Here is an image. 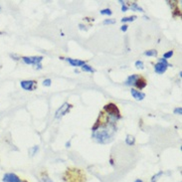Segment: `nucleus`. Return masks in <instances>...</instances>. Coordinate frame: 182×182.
Wrapping results in <instances>:
<instances>
[{
	"label": "nucleus",
	"mask_w": 182,
	"mask_h": 182,
	"mask_svg": "<svg viewBox=\"0 0 182 182\" xmlns=\"http://www.w3.org/2000/svg\"><path fill=\"white\" fill-rule=\"evenodd\" d=\"M103 110L106 111L107 114H109V117H114V118H117V120L121 117L120 110H118V107L116 103H107V105L103 107Z\"/></svg>",
	"instance_id": "nucleus-1"
},
{
	"label": "nucleus",
	"mask_w": 182,
	"mask_h": 182,
	"mask_svg": "<svg viewBox=\"0 0 182 182\" xmlns=\"http://www.w3.org/2000/svg\"><path fill=\"white\" fill-rule=\"evenodd\" d=\"M20 85L25 91H33L37 87V82L33 80H24L20 82Z\"/></svg>",
	"instance_id": "nucleus-2"
},
{
	"label": "nucleus",
	"mask_w": 182,
	"mask_h": 182,
	"mask_svg": "<svg viewBox=\"0 0 182 182\" xmlns=\"http://www.w3.org/2000/svg\"><path fill=\"white\" fill-rule=\"evenodd\" d=\"M71 107H72V105H70V103H65L62 107H60V109L56 111L55 117L56 118H60L63 116H65V114L70 110V109H71Z\"/></svg>",
	"instance_id": "nucleus-3"
},
{
	"label": "nucleus",
	"mask_w": 182,
	"mask_h": 182,
	"mask_svg": "<svg viewBox=\"0 0 182 182\" xmlns=\"http://www.w3.org/2000/svg\"><path fill=\"white\" fill-rule=\"evenodd\" d=\"M3 182H22L21 178L15 173H5L2 178Z\"/></svg>",
	"instance_id": "nucleus-4"
},
{
	"label": "nucleus",
	"mask_w": 182,
	"mask_h": 182,
	"mask_svg": "<svg viewBox=\"0 0 182 182\" xmlns=\"http://www.w3.org/2000/svg\"><path fill=\"white\" fill-rule=\"evenodd\" d=\"M146 85H147V81L144 79L143 77L138 76V78H137V80L135 84V86L138 89V90H142V89H144L146 87Z\"/></svg>",
	"instance_id": "nucleus-5"
},
{
	"label": "nucleus",
	"mask_w": 182,
	"mask_h": 182,
	"mask_svg": "<svg viewBox=\"0 0 182 182\" xmlns=\"http://www.w3.org/2000/svg\"><path fill=\"white\" fill-rule=\"evenodd\" d=\"M131 96L136 100V101H142V100L145 98V94H144V93L137 91L135 89H131Z\"/></svg>",
	"instance_id": "nucleus-6"
},
{
	"label": "nucleus",
	"mask_w": 182,
	"mask_h": 182,
	"mask_svg": "<svg viewBox=\"0 0 182 182\" xmlns=\"http://www.w3.org/2000/svg\"><path fill=\"white\" fill-rule=\"evenodd\" d=\"M66 61L68 62L70 65H72L73 67H82L86 64V61L77 60V59H72V58H67Z\"/></svg>",
	"instance_id": "nucleus-7"
},
{
	"label": "nucleus",
	"mask_w": 182,
	"mask_h": 182,
	"mask_svg": "<svg viewBox=\"0 0 182 182\" xmlns=\"http://www.w3.org/2000/svg\"><path fill=\"white\" fill-rule=\"evenodd\" d=\"M167 68H168L167 66L163 65V64H161V63L158 62L157 64H155V66H154V72L156 74H159V75H161V74L166 72Z\"/></svg>",
	"instance_id": "nucleus-8"
},
{
	"label": "nucleus",
	"mask_w": 182,
	"mask_h": 182,
	"mask_svg": "<svg viewBox=\"0 0 182 182\" xmlns=\"http://www.w3.org/2000/svg\"><path fill=\"white\" fill-rule=\"evenodd\" d=\"M137 78H138V75H136V74L129 76L128 78V80L125 81L124 85H125V86H135V82L137 80Z\"/></svg>",
	"instance_id": "nucleus-9"
},
{
	"label": "nucleus",
	"mask_w": 182,
	"mask_h": 182,
	"mask_svg": "<svg viewBox=\"0 0 182 182\" xmlns=\"http://www.w3.org/2000/svg\"><path fill=\"white\" fill-rule=\"evenodd\" d=\"M81 69H82V71H84V72H88V73H94V72H95V69H94V68H92V66L87 65V64H85L84 66H82V67H81Z\"/></svg>",
	"instance_id": "nucleus-10"
},
{
	"label": "nucleus",
	"mask_w": 182,
	"mask_h": 182,
	"mask_svg": "<svg viewBox=\"0 0 182 182\" xmlns=\"http://www.w3.org/2000/svg\"><path fill=\"white\" fill-rule=\"evenodd\" d=\"M131 9L132 11H138V12H143V9L139 5H137L136 2H132L131 4Z\"/></svg>",
	"instance_id": "nucleus-11"
},
{
	"label": "nucleus",
	"mask_w": 182,
	"mask_h": 182,
	"mask_svg": "<svg viewBox=\"0 0 182 182\" xmlns=\"http://www.w3.org/2000/svg\"><path fill=\"white\" fill-rule=\"evenodd\" d=\"M125 142H127V144H128V145H133V144H135V136H132L131 135H127V138H125Z\"/></svg>",
	"instance_id": "nucleus-12"
},
{
	"label": "nucleus",
	"mask_w": 182,
	"mask_h": 182,
	"mask_svg": "<svg viewBox=\"0 0 182 182\" xmlns=\"http://www.w3.org/2000/svg\"><path fill=\"white\" fill-rule=\"evenodd\" d=\"M136 18L137 17L135 15H132V16H128V17H124L121 21V23H125V22H132V21H135Z\"/></svg>",
	"instance_id": "nucleus-13"
},
{
	"label": "nucleus",
	"mask_w": 182,
	"mask_h": 182,
	"mask_svg": "<svg viewBox=\"0 0 182 182\" xmlns=\"http://www.w3.org/2000/svg\"><path fill=\"white\" fill-rule=\"evenodd\" d=\"M143 54L147 56V57H155V56H157V51L156 50H148V51L144 52Z\"/></svg>",
	"instance_id": "nucleus-14"
},
{
	"label": "nucleus",
	"mask_w": 182,
	"mask_h": 182,
	"mask_svg": "<svg viewBox=\"0 0 182 182\" xmlns=\"http://www.w3.org/2000/svg\"><path fill=\"white\" fill-rule=\"evenodd\" d=\"M162 175H163V171H159L156 174H154V175L151 177V182H156L159 179V177H161Z\"/></svg>",
	"instance_id": "nucleus-15"
},
{
	"label": "nucleus",
	"mask_w": 182,
	"mask_h": 182,
	"mask_svg": "<svg viewBox=\"0 0 182 182\" xmlns=\"http://www.w3.org/2000/svg\"><path fill=\"white\" fill-rule=\"evenodd\" d=\"M101 14H102V15H109V16H110L111 14H113V11H111L110 8L103 9V10H101Z\"/></svg>",
	"instance_id": "nucleus-16"
},
{
	"label": "nucleus",
	"mask_w": 182,
	"mask_h": 182,
	"mask_svg": "<svg viewBox=\"0 0 182 182\" xmlns=\"http://www.w3.org/2000/svg\"><path fill=\"white\" fill-rule=\"evenodd\" d=\"M135 67H136L137 69H142V70H143V69H144V64H143V62L140 61V60L136 61V62H135Z\"/></svg>",
	"instance_id": "nucleus-17"
},
{
	"label": "nucleus",
	"mask_w": 182,
	"mask_h": 182,
	"mask_svg": "<svg viewBox=\"0 0 182 182\" xmlns=\"http://www.w3.org/2000/svg\"><path fill=\"white\" fill-rule=\"evenodd\" d=\"M172 56H173V51H168V52H166V53L163 54V59L167 60V59L171 58Z\"/></svg>",
	"instance_id": "nucleus-18"
},
{
	"label": "nucleus",
	"mask_w": 182,
	"mask_h": 182,
	"mask_svg": "<svg viewBox=\"0 0 182 182\" xmlns=\"http://www.w3.org/2000/svg\"><path fill=\"white\" fill-rule=\"evenodd\" d=\"M51 83H52V81H51L50 79H46V80L43 81V86H45V87H50V86H51Z\"/></svg>",
	"instance_id": "nucleus-19"
},
{
	"label": "nucleus",
	"mask_w": 182,
	"mask_h": 182,
	"mask_svg": "<svg viewBox=\"0 0 182 182\" xmlns=\"http://www.w3.org/2000/svg\"><path fill=\"white\" fill-rule=\"evenodd\" d=\"M103 24H105V25H109V24H114V23H116V20H111V19H106L105 21H103Z\"/></svg>",
	"instance_id": "nucleus-20"
},
{
	"label": "nucleus",
	"mask_w": 182,
	"mask_h": 182,
	"mask_svg": "<svg viewBox=\"0 0 182 182\" xmlns=\"http://www.w3.org/2000/svg\"><path fill=\"white\" fill-rule=\"evenodd\" d=\"M158 62H159V63H161V64H163V65L167 66V67H169V66H170V64H168V62H167V60H165V59H163V58L159 59Z\"/></svg>",
	"instance_id": "nucleus-21"
},
{
	"label": "nucleus",
	"mask_w": 182,
	"mask_h": 182,
	"mask_svg": "<svg viewBox=\"0 0 182 182\" xmlns=\"http://www.w3.org/2000/svg\"><path fill=\"white\" fill-rule=\"evenodd\" d=\"M174 114H182V107H176L175 110H174Z\"/></svg>",
	"instance_id": "nucleus-22"
},
{
	"label": "nucleus",
	"mask_w": 182,
	"mask_h": 182,
	"mask_svg": "<svg viewBox=\"0 0 182 182\" xmlns=\"http://www.w3.org/2000/svg\"><path fill=\"white\" fill-rule=\"evenodd\" d=\"M42 181H43V182H53V181H52V179H50V178L48 177L47 175L42 177Z\"/></svg>",
	"instance_id": "nucleus-23"
},
{
	"label": "nucleus",
	"mask_w": 182,
	"mask_h": 182,
	"mask_svg": "<svg viewBox=\"0 0 182 182\" xmlns=\"http://www.w3.org/2000/svg\"><path fill=\"white\" fill-rule=\"evenodd\" d=\"M128 26L127 25V24H124L121 27V30L122 31V32H127V30H128Z\"/></svg>",
	"instance_id": "nucleus-24"
},
{
	"label": "nucleus",
	"mask_w": 182,
	"mask_h": 182,
	"mask_svg": "<svg viewBox=\"0 0 182 182\" xmlns=\"http://www.w3.org/2000/svg\"><path fill=\"white\" fill-rule=\"evenodd\" d=\"M128 10V7L125 5V4H124V5L121 6V11H122V12H127Z\"/></svg>",
	"instance_id": "nucleus-25"
},
{
	"label": "nucleus",
	"mask_w": 182,
	"mask_h": 182,
	"mask_svg": "<svg viewBox=\"0 0 182 182\" xmlns=\"http://www.w3.org/2000/svg\"><path fill=\"white\" fill-rule=\"evenodd\" d=\"M71 146V140H69L68 142H66V147H70Z\"/></svg>",
	"instance_id": "nucleus-26"
},
{
	"label": "nucleus",
	"mask_w": 182,
	"mask_h": 182,
	"mask_svg": "<svg viewBox=\"0 0 182 182\" xmlns=\"http://www.w3.org/2000/svg\"><path fill=\"white\" fill-rule=\"evenodd\" d=\"M135 182H143V181H142V179H136V180H135Z\"/></svg>",
	"instance_id": "nucleus-27"
},
{
	"label": "nucleus",
	"mask_w": 182,
	"mask_h": 182,
	"mask_svg": "<svg viewBox=\"0 0 182 182\" xmlns=\"http://www.w3.org/2000/svg\"><path fill=\"white\" fill-rule=\"evenodd\" d=\"M110 164L114 165V160H113V159H110Z\"/></svg>",
	"instance_id": "nucleus-28"
},
{
	"label": "nucleus",
	"mask_w": 182,
	"mask_h": 182,
	"mask_svg": "<svg viewBox=\"0 0 182 182\" xmlns=\"http://www.w3.org/2000/svg\"><path fill=\"white\" fill-rule=\"evenodd\" d=\"M75 73L79 74V73H80V71H79V70H76V69H75Z\"/></svg>",
	"instance_id": "nucleus-29"
},
{
	"label": "nucleus",
	"mask_w": 182,
	"mask_h": 182,
	"mask_svg": "<svg viewBox=\"0 0 182 182\" xmlns=\"http://www.w3.org/2000/svg\"><path fill=\"white\" fill-rule=\"evenodd\" d=\"M22 182H28L27 180H22Z\"/></svg>",
	"instance_id": "nucleus-30"
},
{
	"label": "nucleus",
	"mask_w": 182,
	"mask_h": 182,
	"mask_svg": "<svg viewBox=\"0 0 182 182\" xmlns=\"http://www.w3.org/2000/svg\"><path fill=\"white\" fill-rule=\"evenodd\" d=\"M0 11H1V6H0Z\"/></svg>",
	"instance_id": "nucleus-31"
}]
</instances>
